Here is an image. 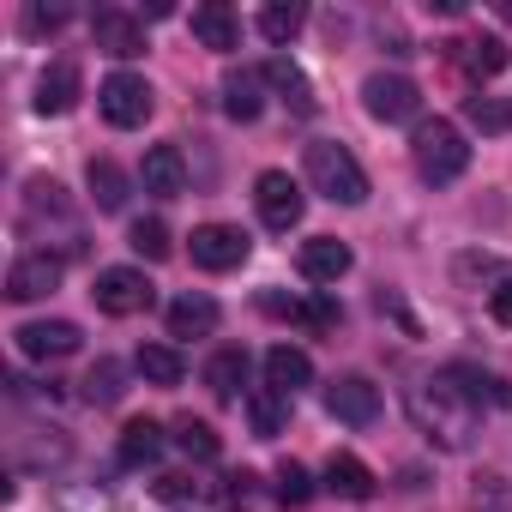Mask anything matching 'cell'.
I'll list each match as a JSON object with an SVG mask.
<instances>
[{
    "label": "cell",
    "mask_w": 512,
    "mask_h": 512,
    "mask_svg": "<svg viewBox=\"0 0 512 512\" xmlns=\"http://www.w3.org/2000/svg\"><path fill=\"white\" fill-rule=\"evenodd\" d=\"M362 103H368V115H374V121H386V127H398V121H416V115H422V91H416L404 73H374V79L362 85Z\"/></svg>",
    "instance_id": "7"
},
{
    "label": "cell",
    "mask_w": 512,
    "mask_h": 512,
    "mask_svg": "<svg viewBox=\"0 0 512 512\" xmlns=\"http://www.w3.org/2000/svg\"><path fill=\"white\" fill-rule=\"evenodd\" d=\"M253 205H260V223L266 229H278V235H290L296 223H302V187L284 175V169H266L260 181H253Z\"/></svg>",
    "instance_id": "6"
},
{
    "label": "cell",
    "mask_w": 512,
    "mask_h": 512,
    "mask_svg": "<svg viewBox=\"0 0 512 512\" xmlns=\"http://www.w3.org/2000/svg\"><path fill=\"white\" fill-rule=\"evenodd\" d=\"M157 458H163V428H157L151 416L127 422V428H121V464L139 470V464H157Z\"/></svg>",
    "instance_id": "25"
},
{
    "label": "cell",
    "mask_w": 512,
    "mask_h": 512,
    "mask_svg": "<svg viewBox=\"0 0 512 512\" xmlns=\"http://www.w3.org/2000/svg\"><path fill=\"white\" fill-rule=\"evenodd\" d=\"M326 488H332L338 500H374V470H368L356 452H332V464H326Z\"/></svg>",
    "instance_id": "23"
},
{
    "label": "cell",
    "mask_w": 512,
    "mask_h": 512,
    "mask_svg": "<svg viewBox=\"0 0 512 512\" xmlns=\"http://www.w3.org/2000/svg\"><path fill=\"white\" fill-rule=\"evenodd\" d=\"M127 247L139 253V260H169V229H163L157 217H139V223L127 229Z\"/></svg>",
    "instance_id": "34"
},
{
    "label": "cell",
    "mask_w": 512,
    "mask_h": 512,
    "mask_svg": "<svg viewBox=\"0 0 512 512\" xmlns=\"http://www.w3.org/2000/svg\"><path fill=\"white\" fill-rule=\"evenodd\" d=\"M79 103V61H55L37 79V115H67Z\"/></svg>",
    "instance_id": "21"
},
{
    "label": "cell",
    "mask_w": 512,
    "mask_h": 512,
    "mask_svg": "<svg viewBox=\"0 0 512 512\" xmlns=\"http://www.w3.org/2000/svg\"><path fill=\"white\" fill-rule=\"evenodd\" d=\"M217 302L211 296H199V290H187V296H175L169 302V338H211L217 332Z\"/></svg>",
    "instance_id": "18"
},
{
    "label": "cell",
    "mask_w": 512,
    "mask_h": 512,
    "mask_svg": "<svg viewBox=\"0 0 512 512\" xmlns=\"http://www.w3.org/2000/svg\"><path fill=\"white\" fill-rule=\"evenodd\" d=\"M247 260V235L235 223H199L193 229V266L199 272H235Z\"/></svg>",
    "instance_id": "9"
},
{
    "label": "cell",
    "mask_w": 512,
    "mask_h": 512,
    "mask_svg": "<svg viewBox=\"0 0 512 512\" xmlns=\"http://www.w3.org/2000/svg\"><path fill=\"white\" fill-rule=\"evenodd\" d=\"M205 386H211V398H241V386H247V350H217L205 362Z\"/></svg>",
    "instance_id": "26"
},
{
    "label": "cell",
    "mask_w": 512,
    "mask_h": 512,
    "mask_svg": "<svg viewBox=\"0 0 512 512\" xmlns=\"http://www.w3.org/2000/svg\"><path fill=\"white\" fill-rule=\"evenodd\" d=\"M133 368H139L151 386H181V374H187V362L175 356V344H145Z\"/></svg>",
    "instance_id": "29"
},
{
    "label": "cell",
    "mask_w": 512,
    "mask_h": 512,
    "mask_svg": "<svg viewBox=\"0 0 512 512\" xmlns=\"http://www.w3.org/2000/svg\"><path fill=\"white\" fill-rule=\"evenodd\" d=\"M121 392H127L121 362H115V356H97L91 374H85V404H121Z\"/></svg>",
    "instance_id": "30"
},
{
    "label": "cell",
    "mask_w": 512,
    "mask_h": 512,
    "mask_svg": "<svg viewBox=\"0 0 512 512\" xmlns=\"http://www.w3.org/2000/svg\"><path fill=\"white\" fill-rule=\"evenodd\" d=\"M25 25H31V31H61V25H67V7H31Z\"/></svg>",
    "instance_id": "38"
},
{
    "label": "cell",
    "mask_w": 512,
    "mask_h": 512,
    "mask_svg": "<svg viewBox=\"0 0 512 512\" xmlns=\"http://www.w3.org/2000/svg\"><path fill=\"white\" fill-rule=\"evenodd\" d=\"M13 338H19V356H31V362H61V356H73L85 344V332L73 320H31Z\"/></svg>",
    "instance_id": "11"
},
{
    "label": "cell",
    "mask_w": 512,
    "mask_h": 512,
    "mask_svg": "<svg viewBox=\"0 0 512 512\" xmlns=\"http://www.w3.org/2000/svg\"><path fill=\"white\" fill-rule=\"evenodd\" d=\"M266 79H272L278 91H290L302 115L314 109V97H308V79H302V67H296V61H284V55H278V61H266Z\"/></svg>",
    "instance_id": "35"
},
{
    "label": "cell",
    "mask_w": 512,
    "mask_h": 512,
    "mask_svg": "<svg viewBox=\"0 0 512 512\" xmlns=\"http://www.w3.org/2000/svg\"><path fill=\"white\" fill-rule=\"evenodd\" d=\"M326 410H332L338 422H350V428H368V422L380 416V386H374L368 374H338V380L326 386Z\"/></svg>",
    "instance_id": "10"
},
{
    "label": "cell",
    "mask_w": 512,
    "mask_h": 512,
    "mask_svg": "<svg viewBox=\"0 0 512 512\" xmlns=\"http://www.w3.org/2000/svg\"><path fill=\"white\" fill-rule=\"evenodd\" d=\"M308 181H314V193L332 199V205H362V199H368V175H362V163L350 157V145H338V139H314V145H308Z\"/></svg>",
    "instance_id": "3"
},
{
    "label": "cell",
    "mask_w": 512,
    "mask_h": 512,
    "mask_svg": "<svg viewBox=\"0 0 512 512\" xmlns=\"http://www.w3.org/2000/svg\"><path fill=\"white\" fill-rule=\"evenodd\" d=\"M260 308L272 320H296V326H338V308L326 296H284V290H266Z\"/></svg>",
    "instance_id": "17"
},
{
    "label": "cell",
    "mask_w": 512,
    "mask_h": 512,
    "mask_svg": "<svg viewBox=\"0 0 512 512\" xmlns=\"http://www.w3.org/2000/svg\"><path fill=\"white\" fill-rule=\"evenodd\" d=\"M350 266H356L350 241H338V235H314V241H302V278H308V284H338Z\"/></svg>",
    "instance_id": "14"
},
{
    "label": "cell",
    "mask_w": 512,
    "mask_h": 512,
    "mask_svg": "<svg viewBox=\"0 0 512 512\" xmlns=\"http://www.w3.org/2000/svg\"><path fill=\"white\" fill-rule=\"evenodd\" d=\"M49 290H61V260L55 253H25L7 272V302H43Z\"/></svg>",
    "instance_id": "13"
},
{
    "label": "cell",
    "mask_w": 512,
    "mask_h": 512,
    "mask_svg": "<svg viewBox=\"0 0 512 512\" xmlns=\"http://www.w3.org/2000/svg\"><path fill=\"white\" fill-rule=\"evenodd\" d=\"M175 446H181L187 458H199V464H211V458L223 452L217 428H211V422H199V416H181V422H175Z\"/></svg>",
    "instance_id": "31"
},
{
    "label": "cell",
    "mask_w": 512,
    "mask_h": 512,
    "mask_svg": "<svg viewBox=\"0 0 512 512\" xmlns=\"http://www.w3.org/2000/svg\"><path fill=\"white\" fill-rule=\"evenodd\" d=\"M440 380H446V386H452V392H458V398H464L470 410H482V404H488V410H506V404H512V386H506L500 374H488V368L452 362V368H446Z\"/></svg>",
    "instance_id": "12"
},
{
    "label": "cell",
    "mask_w": 512,
    "mask_h": 512,
    "mask_svg": "<svg viewBox=\"0 0 512 512\" xmlns=\"http://www.w3.org/2000/svg\"><path fill=\"white\" fill-rule=\"evenodd\" d=\"M266 386L284 392V398H296L302 386H314V362H308V350H296V344H272V350H266Z\"/></svg>",
    "instance_id": "16"
},
{
    "label": "cell",
    "mask_w": 512,
    "mask_h": 512,
    "mask_svg": "<svg viewBox=\"0 0 512 512\" xmlns=\"http://www.w3.org/2000/svg\"><path fill=\"white\" fill-rule=\"evenodd\" d=\"M446 55L470 73V79H494L506 67V43L500 37H464V43H446Z\"/></svg>",
    "instance_id": "22"
},
{
    "label": "cell",
    "mask_w": 512,
    "mask_h": 512,
    "mask_svg": "<svg viewBox=\"0 0 512 512\" xmlns=\"http://www.w3.org/2000/svg\"><path fill=\"white\" fill-rule=\"evenodd\" d=\"M302 25H308V7H296V0H272V7L260 13V37H266V43H278V49H284V43H296V31H302Z\"/></svg>",
    "instance_id": "28"
},
{
    "label": "cell",
    "mask_w": 512,
    "mask_h": 512,
    "mask_svg": "<svg viewBox=\"0 0 512 512\" xmlns=\"http://www.w3.org/2000/svg\"><path fill=\"white\" fill-rule=\"evenodd\" d=\"M139 181H145V193H157V199H181V193H187V157H181L175 145H151L145 163H139Z\"/></svg>",
    "instance_id": "15"
},
{
    "label": "cell",
    "mask_w": 512,
    "mask_h": 512,
    "mask_svg": "<svg viewBox=\"0 0 512 512\" xmlns=\"http://www.w3.org/2000/svg\"><path fill=\"white\" fill-rule=\"evenodd\" d=\"M488 314H494V326H506V332H512V278L488 290Z\"/></svg>",
    "instance_id": "37"
},
{
    "label": "cell",
    "mask_w": 512,
    "mask_h": 512,
    "mask_svg": "<svg viewBox=\"0 0 512 512\" xmlns=\"http://www.w3.org/2000/svg\"><path fill=\"white\" fill-rule=\"evenodd\" d=\"M272 494H278L284 506H308V500H314V482H308V470H302L296 458H284L278 476H272Z\"/></svg>",
    "instance_id": "33"
},
{
    "label": "cell",
    "mask_w": 512,
    "mask_h": 512,
    "mask_svg": "<svg viewBox=\"0 0 512 512\" xmlns=\"http://www.w3.org/2000/svg\"><path fill=\"white\" fill-rule=\"evenodd\" d=\"M410 416H416V428H422L434 446L464 452V446L476 440V416H482V410H470V404H464L440 374H434L428 386H416V392H410Z\"/></svg>",
    "instance_id": "1"
},
{
    "label": "cell",
    "mask_w": 512,
    "mask_h": 512,
    "mask_svg": "<svg viewBox=\"0 0 512 512\" xmlns=\"http://www.w3.org/2000/svg\"><path fill=\"white\" fill-rule=\"evenodd\" d=\"M260 109H266V73L241 67L223 79V115L229 121H260Z\"/></svg>",
    "instance_id": "19"
},
{
    "label": "cell",
    "mask_w": 512,
    "mask_h": 512,
    "mask_svg": "<svg viewBox=\"0 0 512 512\" xmlns=\"http://www.w3.org/2000/svg\"><path fill=\"white\" fill-rule=\"evenodd\" d=\"M464 121H470L476 133H494V139H500V133H512V103L476 91V97H464Z\"/></svg>",
    "instance_id": "32"
},
{
    "label": "cell",
    "mask_w": 512,
    "mask_h": 512,
    "mask_svg": "<svg viewBox=\"0 0 512 512\" xmlns=\"http://www.w3.org/2000/svg\"><path fill=\"white\" fill-rule=\"evenodd\" d=\"M151 488H157V500H193V494H199V482H193V476H181V470H169V476H157Z\"/></svg>",
    "instance_id": "36"
},
{
    "label": "cell",
    "mask_w": 512,
    "mask_h": 512,
    "mask_svg": "<svg viewBox=\"0 0 512 512\" xmlns=\"http://www.w3.org/2000/svg\"><path fill=\"white\" fill-rule=\"evenodd\" d=\"M91 43L115 61H133V55H145V19L127 13V7H97L91 13Z\"/></svg>",
    "instance_id": "8"
},
{
    "label": "cell",
    "mask_w": 512,
    "mask_h": 512,
    "mask_svg": "<svg viewBox=\"0 0 512 512\" xmlns=\"http://www.w3.org/2000/svg\"><path fill=\"white\" fill-rule=\"evenodd\" d=\"M127 193H133L127 169L109 163V157H91V199H97V211H127Z\"/></svg>",
    "instance_id": "24"
},
{
    "label": "cell",
    "mask_w": 512,
    "mask_h": 512,
    "mask_svg": "<svg viewBox=\"0 0 512 512\" xmlns=\"http://www.w3.org/2000/svg\"><path fill=\"white\" fill-rule=\"evenodd\" d=\"M91 296H97V308H103V314L133 320V314H145V308H151V278H145L139 266H109V272H97Z\"/></svg>",
    "instance_id": "5"
},
{
    "label": "cell",
    "mask_w": 512,
    "mask_h": 512,
    "mask_svg": "<svg viewBox=\"0 0 512 512\" xmlns=\"http://www.w3.org/2000/svg\"><path fill=\"white\" fill-rule=\"evenodd\" d=\"M410 157H416V175L428 181V187H446V181H458L464 169H470V145H464V133L452 127V121H416V133H410Z\"/></svg>",
    "instance_id": "2"
},
{
    "label": "cell",
    "mask_w": 512,
    "mask_h": 512,
    "mask_svg": "<svg viewBox=\"0 0 512 512\" xmlns=\"http://www.w3.org/2000/svg\"><path fill=\"white\" fill-rule=\"evenodd\" d=\"M97 109H103L109 127H145L151 109H157V97H151V85L139 73H109L97 85Z\"/></svg>",
    "instance_id": "4"
},
{
    "label": "cell",
    "mask_w": 512,
    "mask_h": 512,
    "mask_svg": "<svg viewBox=\"0 0 512 512\" xmlns=\"http://www.w3.org/2000/svg\"><path fill=\"white\" fill-rule=\"evenodd\" d=\"M193 37L205 43V49H217V55H229L235 43H241V19L223 7V0H205V7H193Z\"/></svg>",
    "instance_id": "20"
},
{
    "label": "cell",
    "mask_w": 512,
    "mask_h": 512,
    "mask_svg": "<svg viewBox=\"0 0 512 512\" xmlns=\"http://www.w3.org/2000/svg\"><path fill=\"white\" fill-rule=\"evenodd\" d=\"M247 416H253V434L272 440V434H284V422H290V398L272 392V386H260V392H247Z\"/></svg>",
    "instance_id": "27"
}]
</instances>
